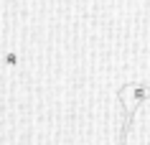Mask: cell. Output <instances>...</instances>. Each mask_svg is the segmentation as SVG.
<instances>
[{
    "label": "cell",
    "instance_id": "obj_1",
    "mask_svg": "<svg viewBox=\"0 0 150 145\" xmlns=\"http://www.w3.org/2000/svg\"><path fill=\"white\" fill-rule=\"evenodd\" d=\"M145 99H150V89H148V87L130 84V87L122 89V102H125V110H127V112H135Z\"/></svg>",
    "mask_w": 150,
    "mask_h": 145
}]
</instances>
